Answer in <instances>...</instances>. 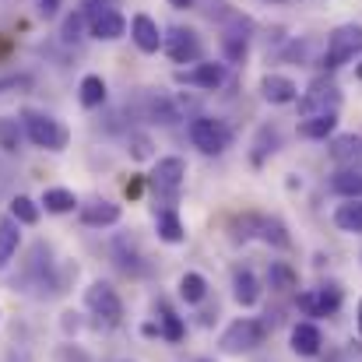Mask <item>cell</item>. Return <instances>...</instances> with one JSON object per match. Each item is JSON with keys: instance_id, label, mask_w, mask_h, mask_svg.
I'll use <instances>...</instances> for the list:
<instances>
[{"instance_id": "6da1fadb", "label": "cell", "mask_w": 362, "mask_h": 362, "mask_svg": "<svg viewBox=\"0 0 362 362\" xmlns=\"http://www.w3.org/2000/svg\"><path fill=\"white\" fill-rule=\"evenodd\" d=\"M21 120H25V134H28V141L35 148H46V151H64L67 148L71 134L60 120H53L46 113H35V110H25Z\"/></svg>"}, {"instance_id": "7a4b0ae2", "label": "cell", "mask_w": 362, "mask_h": 362, "mask_svg": "<svg viewBox=\"0 0 362 362\" xmlns=\"http://www.w3.org/2000/svg\"><path fill=\"white\" fill-rule=\"evenodd\" d=\"M267 338V327L253 317H243V320H233L226 331H222V352L226 356H246V352H257Z\"/></svg>"}, {"instance_id": "3957f363", "label": "cell", "mask_w": 362, "mask_h": 362, "mask_svg": "<svg viewBox=\"0 0 362 362\" xmlns=\"http://www.w3.org/2000/svg\"><path fill=\"white\" fill-rule=\"evenodd\" d=\"M362 53V25H338L327 35V53H324V67L338 71L349 60H356Z\"/></svg>"}, {"instance_id": "277c9868", "label": "cell", "mask_w": 362, "mask_h": 362, "mask_svg": "<svg viewBox=\"0 0 362 362\" xmlns=\"http://www.w3.org/2000/svg\"><path fill=\"white\" fill-rule=\"evenodd\" d=\"M338 106H341V92H338V85H331V81L317 78V81L310 85V92H303V95H299V120L338 113Z\"/></svg>"}, {"instance_id": "5b68a950", "label": "cell", "mask_w": 362, "mask_h": 362, "mask_svg": "<svg viewBox=\"0 0 362 362\" xmlns=\"http://www.w3.org/2000/svg\"><path fill=\"white\" fill-rule=\"evenodd\" d=\"M85 306H88V310L99 317V324H106V327H117L123 320V303L110 281H92V285L85 288Z\"/></svg>"}, {"instance_id": "8992f818", "label": "cell", "mask_w": 362, "mask_h": 362, "mask_svg": "<svg viewBox=\"0 0 362 362\" xmlns=\"http://www.w3.org/2000/svg\"><path fill=\"white\" fill-rule=\"evenodd\" d=\"M187 134H190V144H194L197 151H204V155H222V151L229 148V127L222 120H215V117H197V120H190Z\"/></svg>"}, {"instance_id": "52a82bcc", "label": "cell", "mask_w": 362, "mask_h": 362, "mask_svg": "<svg viewBox=\"0 0 362 362\" xmlns=\"http://www.w3.org/2000/svg\"><path fill=\"white\" fill-rule=\"evenodd\" d=\"M183 176H187V162L183 158H176V155H169V158H158L155 162V169H151V187H155V194H165V197H176L180 194V187H183Z\"/></svg>"}, {"instance_id": "ba28073f", "label": "cell", "mask_w": 362, "mask_h": 362, "mask_svg": "<svg viewBox=\"0 0 362 362\" xmlns=\"http://www.w3.org/2000/svg\"><path fill=\"white\" fill-rule=\"evenodd\" d=\"M162 49L169 53L173 64H194V60H201V39L190 28H169L162 35Z\"/></svg>"}, {"instance_id": "9c48e42d", "label": "cell", "mask_w": 362, "mask_h": 362, "mask_svg": "<svg viewBox=\"0 0 362 362\" xmlns=\"http://www.w3.org/2000/svg\"><path fill=\"white\" fill-rule=\"evenodd\" d=\"M176 81H180V85H194V88L215 92V88L226 81V67H222V64H197V67H190V71H176Z\"/></svg>"}, {"instance_id": "30bf717a", "label": "cell", "mask_w": 362, "mask_h": 362, "mask_svg": "<svg viewBox=\"0 0 362 362\" xmlns=\"http://www.w3.org/2000/svg\"><path fill=\"white\" fill-rule=\"evenodd\" d=\"M331 158L341 165V169H362V137L359 134H341V137H334L331 144Z\"/></svg>"}, {"instance_id": "8fae6325", "label": "cell", "mask_w": 362, "mask_h": 362, "mask_svg": "<svg viewBox=\"0 0 362 362\" xmlns=\"http://www.w3.org/2000/svg\"><path fill=\"white\" fill-rule=\"evenodd\" d=\"M130 39L137 42L141 53H158L162 49V32H158L155 18H148V14H134L130 18Z\"/></svg>"}, {"instance_id": "7c38bea8", "label": "cell", "mask_w": 362, "mask_h": 362, "mask_svg": "<svg viewBox=\"0 0 362 362\" xmlns=\"http://www.w3.org/2000/svg\"><path fill=\"white\" fill-rule=\"evenodd\" d=\"M260 95H264L271 106H288V103L299 99V88H296V81L285 78V74H264V81H260Z\"/></svg>"}, {"instance_id": "4fadbf2b", "label": "cell", "mask_w": 362, "mask_h": 362, "mask_svg": "<svg viewBox=\"0 0 362 362\" xmlns=\"http://www.w3.org/2000/svg\"><path fill=\"white\" fill-rule=\"evenodd\" d=\"M338 306H341V292H338L334 285L317 288V292H303V296H299V310H306L310 317H327V313H334Z\"/></svg>"}, {"instance_id": "5bb4252c", "label": "cell", "mask_w": 362, "mask_h": 362, "mask_svg": "<svg viewBox=\"0 0 362 362\" xmlns=\"http://www.w3.org/2000/svg\"><path fill=\"white\" fill-rule=\"evenodd\" d=\"M320 345H324V338H320V327L317 324H296L292 327V352L296 356H303V359H313L317 352H320Z\"/></svg>"}, {"instance_id": "9a60e30c", "label": "cell", "mask_w": 362, "mask_h": 362, "mask_svg": "<svg viewBox=\"0 0 362 362\" xmlns=\"http://www.w3.org/2000/svg\"><path fill=\"white\" fill-rule=\"evenodd\" d=\"M81 222L92 226V229L117 226V222H120V204H113V201H92V204H81Z\"/></svg>"}, {"instance_id": "2e32d148", "label": "cell", "mask_w": 362, "mask_h": 362, "mask_svg": "<svg viewBox=\"0 0 362 362\" xmlns=\"http://www.w3.org/2000/svg\"><path fill=\"white\" fill-rule=\"evenodd\" d=\"M88 28H92V39H103V42H117V39L127 35V21H123L120 11H110V14L92 18Z\"/></svg>"}, {"instance_id": "e0dca14e", "label": "cell", "mask_w": 362, "mask_h": 362, "mask_svg": "<svg viewBox=\"0 0 362 362\" xmlns=\"http://www.w3.org/2000/svg\"><path fill=\"white\" fill-rule=\"evenodd\" d=\"M331 194H338V197H345V201H359L362 197V173L356 169H338L334 176H331Z\"/></svg>"}, {"instance_id": "ac0fdd59", "label": "cell", "mask_w": 362, "mask_h": 362, "mask_svg": "<svg viewBox=\"0 0 362 362\" xmlns=\"http://www.w3.org/2000/svg\"><path fill=\"white\" fill-rule=\"evenodd\" d=\"M233 296H236V303H240V306H253V303L260 299V285H257L253 271L240 267V271L233 274Z\"/></svg>"}, {"instance_id": "d6986e66", "label": "cell", "mask_w": 362, "mask_h": 362, "mask_svg": "<svg viewBox=\"0 0 362 362\" xmlns=\"http://www.w3.org/2000/svg\"><path fill=\"white\" fill-rule=\"evenodd\" d=\"M338 127V113H327V117H310V120H299V137L306 141H324L331 137Z\"/></svg>"}, {"instance_id": "ffe728a7", "label": "cell", "mask_w": 362, "mask_h": 362, "mask_svg": "<svg viewBox=\"0 0 362 362\" xmlns=\"http://www.w3.org/2000/svg\"><path fill=\"white\" fill-rule=\"evenodd\" d=\"M18 246H21V233H18V222L7 215V218H0V271L7 267V260L18 253Z\"/></svg>"}, {"instance_id": "44dd1931", "label": "cell", "mask_w": 362, "mask_h": 362, "mask_svg": "<svg viewBox=\"0 0 362 362\" xmlns=\"http://www.w3.org/2000/svg\"><path fill=\"white\" fill-rule=\"evenodd\" d=\"M42 208L53 211V215H67V211L78 208V197H74V190H67V187H49V190L42 194Z\"/></svg>"}, {"instance_id": "7402d4cb", "label": "cell", "mask_w": 362, "mask_h": 362, "mask_svg": "<svg viewBox=\"0 0 362 362\" xmlns=\"http://www.w3.org/2000/svg\"><path fill=\"white\" fill-rule=\"evenodd\" d=\"M155 229H158V240L165 243H183V222H180V215L173 211V208H162L158 215H155Z\"/></svg>"}, {"instance_id": "603a6c76", "label": "cell", "mask_w": 362, "mask_h": 362, "mask_svg": "<svg viewBox=\"0 0 362 362\" xmlns=\"http://www.w3.org/2000/svg\"><path fill=\"white\" fill-rule=\"evenodd\" d=\"M334 226L341 233H362V197L359 201H345L334 211Z\"/></svg>"}, {"instance_id": "cb8c5ba5", "label": "cell", "mask_w": 362, "mask_h": 362, "mask_svg": "<svg viewBox=\"0 0 362 362\" xmlns=\"http://www.w3.org/2000/svg\"><path fill=\"white\" fill-rule=\"evenodd\" d=\"M106 103V81L99 74H85L81 78V106L85 110H95Z\"/></svg>"}, {"instance_id": "d4e9b609", "label": "cell", "mask_w": 362, "mask_h": 362, "mask_svg": "<svg viewBox=\"0 0 362 362\" xmlns=\"http://www.w3.org/2000/svg\"><path fill=\"white\" fill-rule=\"evenodd\" d=\"M204 296H208V281H204V274L187 271V274L180 278V299H183V303H201Z\"/></svg>"}, {"instance_id": "484cf974", "label": "cell", "mask_w": 362, "mask_h": 362, "mask_svg": "<svg viewBox=\"0 0 362 362\" xmlns=\"http://www.w3.org/2000/svg\"><path fill=\"white\" fill-rule=\"evenodd\" d=\"M11 218H14L18 226H35V222H39V204H35L32 197L18 194V197L11 201Z\"/></svg>"}, {"instance_id": "4316f807", "label": "cell", "mask_w": 362, "mask_h": 362, "mask_svg": "<svg viewBox=\"0 0 362 362\" xmlns=\"http://www.w3.org/2000/svg\"><path fill=\"white\" fill-rule=\"evenodd\" d=\"M21 144V127L14 117H0V148L4 151H18Z\"/></svg>"}, {"instance_id": "83f0119b", "label": "cell", "mask_w": 362, "mask_h": 362, "mask_svg": "<svg viewBox=\"0 0 362 362\" xmlns=\"http://www.w3.org/2000/svg\"><path fill=\"white\" fill-rule=\"evenodd\" d=\"M158 331H162V338H165V341H180V338L187 334L183 320H180L176 313H169V310H165V313L158 317Z\"/></svg>"}, {"instance_id": "f1b7e54d", "label": "cell", "mask_w": 362, "mask_h": 362, "mask_svg": "<svg viewBox=\"0 0 362 362\" xmlns=\"http://www.w3.org/2000/svg\"><path fill=\"white\" fill-rule=\"evenodd\" d=\"M260 240L274 243V246H288V236H285V226L281 222H267V218H260Z\"/></svg>"}, {"instance_id": "f546056e", "label": "cell", "mask_w": 362, "mask_h": 362, "mask_svg": "<svg viewBox=\"0 0 362 362\" xmlns=\"http://www.w3.org/2000/svg\"><path fill=\"white\" fill-rule=\"evenodd\" d=\"M271 288H278V292H285V288H296V274L285 267V264H271Z\"/></svg>"}, {"instance_id": "4dcf8cb0", "label": "cell", "mask_w": 362, "mask_h": 362, "mask_svg": "<svg viewBox=\"0 0 362 362\" xmlns=\"http://www.w3.org/2000/svg\"><path fill=\"white\" fill-rule=\"evenodd\" d=\"M117 7H120V0H81L85 21H92V18H99V14H110V11H117Z\"/></svg>"}, {"instance_id": "1f68e13d", "label": "cell", "mask_w": 362, "mask_h": 362, "mask_svg": "<svg viewBox=\"0 0 362 362\" xmlns=\"http://www.w3.org/2000/svg\"><path fill=\"white\" fill-rule=\"evenodd\" d=\"M81 25H85V14H81V11H78V14H67V21H64V42L81 39Z\"/></svg>"}, {"instance_id": "d6a6232c", "label": "cell", "mask_w": 362, "mask_h": 362, "mask_svg": "<svg viewBox=\"0 0 362 362\" xmlns=\"http://www.w3.org/2000/svg\"><path fill=\"white\" fill-rule=\"evenodd\" d=\"M130 144H134V158H148L151 155V141L148 137H134Z\"/></svg>"}, {"instance_id": "836d02e7", "label": "cell", "mask_w": 362, "mask_h": 362, "mask_svg": "<svg viewBox=\"0 0 362 362\" xmlns=\"http://www.w3.org/2000/svg\"><path fill=\"white\" fill-rule=\"evenodd\" d=\"M137 194H141V180H130L127 183V197H137Z\"/></svg>"}, {"instance_id": "e575fe53", "label": "cell", "mask_w": 362, "mask_h": 362, "mask_svg": "<svg viewBox=\"0 0 362 362\" xmlns=\"http://www.w3.org/2000/svg\"><path fill=\"white\" fill-rule=\"evenodd\" d=\"M169 4H173V7H180V11H183V7H190V4H194V0H169Z\"/></svg>"}, {"instance_id": "d590c367", "label": "cell", "mask_w": 362, "mask_h": 362, "mask_svg": "<svg viewBox=\"0 0 362 362\" xmlns=\"http://www.w3.org/2000/svg\"><path fill=\"white\" fill-rule=\"evenodd\" d=\"M356 78H359V81H362V64H359V67H356Z\"/></svg>"}, {"instance_id": "8d00e7d4", "label": "cell", "mask_w": 362, "mask_h": 362, "mask_svg": "<svg viewBox=\"0 0 362 362\" xmlns=\"http://www.w3.org/2000/svg\"><path fill=\"white\" fill-rule=\"evenodd\" d=\"M359 327H362V303H359Z\"/></svg>"}]
</instances>
